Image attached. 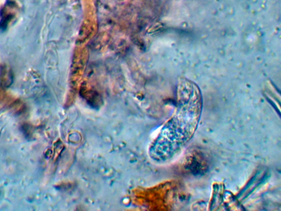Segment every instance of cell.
<instances>
[{"label": "cell", "instance_id": "obj_1", "mask_svg": "<svg viewBox=\"0 0 281 211\" xmlns=\"http://www.w3.org/2000/svg\"><path fill=\"white\" fill-rule=\"evenodd\" d=\"M178 106L173 117L162 129L152 149L159 161L172 159L195 134L202 112V98L197 87L187 83L180 86Z\"/></svg>", "mask_w": 281, "mask_h": 211}]
</instances>
